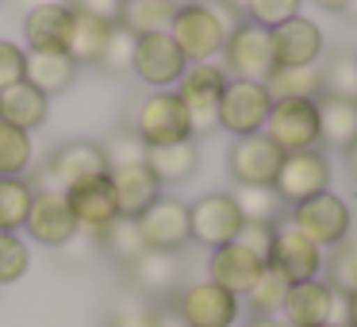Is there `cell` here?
I'll return each instance as SVG.
<instances>
[{
	"mask_svg": "<svg viewBox=\"0 0 357 327\" xmlns=\"http://www.w3.org/2000/svg\"><path fill=\"white\" fill-rule=\"evenodd\" d=\"M227 89V73L211 62H188V70L177 81V101L188 112L192 135L219 131V96Z\"/></svg>",
	"mask_w": 357,
	"mask_h": 327,
	"instance_id": "cell-1",
	"label": "cell"
},
{
	"mask_svg": "<svg viewBox=\"0 0 357 327\" xmlns=\"http://www.w3.org/2000/svg\"><path fill=\"white\" fill-rule=\"evenodd\" d=\"M131 127L146 147H173V143H188L192 127H188V112L177 101V93H150L131 108Z\"/></svg>",
	"mask_w": 357,
	"mask_h": 327,
	"instance_id": "cell-2",
	"label": "cell"
},
{
	"mask_svg": "<svg viewBox=\"0 0 357 327\" xmlns=\"http://www.w3.org/2000/svg\"><path fill=\"white\" fill-rule=\"evenodd\" d=\"M288 224L300 235H307V239L323 250V247H338V242L349 239V231H354V212H349V204L342 201V196L319 193V196H311V201L296 204Z\"/></svg>",
	"mask_w": 357,
	"mask_h": 327,
	"instance_id": "cell-3",
	"label": "cell"
},
{
	"mask_svg": "<svg viewBox=\"0 0 357 327\" xmlns=\"http://www.w3.org/2000/svg\"><path fill=\"white\" fill-rule=\"evenodd\" d=\"M261 135L280 154L315 150L319 147V104L315 101H273Z\"/></svg>",
	"mask_w": 357,
	"mask_h": 327,
	"instance_id": "cell-4",
	"label": "cell"
},
{
	"mask_svg": "<svg viewBox=\"0 0 357 327\" xmlns=\"http://www.w3.org/2000/svg\"><path fill=\"white\" fill-rule=\"evenodd\" d=\"M280 319L288 327H346V296H338L326 281H296L284 296Z\"/></svg>",
	"mask_w": 357,
	"mask_h": 327,
	"instance_id": "cell-5",
	"label": "cell"
},
{
	"mask_svg": "<svg viewBox=\"0 0 357 327\" xmlns=\"http://www.w3.org/2000/svg\"><path fill=\"white\" fill-rule=\"evenodd\" d=\"M169 39L177 43V50L188 58V62H208L211 54L223 50L227 31L215 20V12H211L204 0H196V4H181V8L173 12Z\"/></svg>",
	"mask_w": 357,
	"mask_h": 327,
	"instance_id": "cell-6",
	"label": "cell"
},
{
	"mask_svg": "<svg viewBox=\"0 0 357 327\" xmlns=\"http://www.w3.org/2000/svg\"><path fill=\"white\" fill-rule=\"evenodd\" d=\"M269 108H273V96L265 93V85L227 78V89L219 96V127L231 131L234 139H242V135H261L265 119H269Z\"/></svg>",
	"mask_w": 357,
	"mask_h": 327,
	"instance_id": "cell-7",
	"label": "cell"
},
{
	"mask_svg": "<svg viewBox=\"0 0 357 327\" xmlns=\"http://www.w3.org/2000/svg\"><path fill=\"white\" fill-rule=\"evenodd\" d=\"M273 193L280 196V204H292V208L319 193H331V162H326V154H319V147L284 154L277 181H273Z\"/></svg>",
	"mask_w": 357,
	"mask_h": 327,
	"instance_id": "cell-8",
	"label": "cell"
},
{
	"mask_svg": "<svg viewBox=\"0 0 357 327\" xmlns=\"http://www.w3.org/2000/svg\"><path fill=\"white\" fill-rule=\"evenodd\" d=\"M223 58H227V70H231L238 81H257V85H265V78L277 70L269 31L257 27V24H250V20H242V24L227 35Z\"/></svg>",
	"mask_w": 357,
	"mask_h": 327,
	"instance_id": "cell-9",
	"label": "cell"
},
{
	"mask_svg": "<svg viewBox=\"0 0 357 327\" xmlns=\"http://www.w3.org/2000/svg\"><path fill=\"white\" fill-rule=\"evenodd\" d=\"M139 235L146 242V250H162V254H181L192 242L188 231V204L177 196H158L139 219Z\"/></svg>",
	"mask_w": 357,
	"mask_h": 327,
	"instance_id": "cell-10",
	"label": "cell"
},
{
	"mask_svg": "<svg viewBox=\"0 0 357 327\" xmlns=\"http://www.w3.org/2000/svg\"><path fill=\"white\" fill-rule=\"evenodd\" d=\"M173 312L181 316L185 327H234L238 296H231L227 289L211 285V281H192L177 293Z\"/></svg>",
	"mask_w": 357,
	"mask_h": 327,
	"instance_id": "cell-11",
	"label": "cell"
},
{
	"mask_svg": "<svg viewBox=\"0 0 357 327\" xmlns=\"http://www.w3.org/2000/svg\"><path fill=\"white\" fill-rule=\"evenodd\" d=\"M108 173L104 162V150L96 143H62V147L50 154L47 170H43V189H58V193H70V189L96 181Z\"/></svg>",
	"mask_w": 357,
	"mask_h": 327,
	"instance_id": "cell-12",
	"label": "cell"
},
{
	"mask_svg": "<svg viewBox=\"0 0 357 327\" xmlns=\"http://www.w3.org/2000/svg\"><path fill=\"white\" fill-rule=\"evenodd\" d=\"M242 212L234 208L231 193H208L196 204H188V231H192V242H200V247H227V242H234Z\"/></svg>",
	"mask_w": 357,
	"mask_h": 327,
	"instance_id": "cell-13",
	"label": "cell"
},
{
	"mask_svg": "<svg viewBox=\"0 0 357 327\" xmlns=\"http://www.w3.org/2000/svg\"><path fill=\"white\" fill-rule=\"evenodd\" d=\"M131 70L139 81L154 89H165V85H177L181 73L188 70V58L177 50V43L165 35H139L135 39V58H131Z\"/></svg>",
	"mask_w": 357,
	"mask_h": 327,
	"instance_id": "cell-14",
	"label": "cell"
},
{
	"mask_svg": "<svg viewBox=\"0 0 357 327\" xmlns=\"http://www.w3.org/2000/svg\"><path fill=\"white\" fill-rule=\"evenodd\" d=\"M269 266L284 273L292 285L296 281H315L319 270H323V250H319L307 235L296 231L292 224H277V231H273V250H269Z\"/></svg>",
	"mask_w": 357,
	"mask_h": 327,
	"instance_id": "cell-15",
	"label": "cell"
},
{
	"mask_svg": "<svg viewBox=\"0 0 357 327\" xmlns=\"http://www.w3.org/2000/svg\"><path fill=\"white\" fill-rule=\"evenodd\" d=\"M280 150L265 135H242L227 150V170L238 185H273L280 170Z\"/></svg>",
	"mask_w": 357,
	"mask_h": 327,
	"instance_id": "cell-16",
	"label": "cell"
},
{
	"mask_svg": "<svg viewBox=\"0 0 357 327\" xmlns=\"http://www.w3.org/2000/svg\"><path fill=\"white\" fill-rule=\"evenodd\" d=\"M27 235L43 247H66L77 235V224H73V212L66 204V193L58 189H39L31 201V216H27Z\"/></svg>",
	"mask_w": 357,
	"mask_h": 327,
	"instance_id": "cell-17",
	"label": "cell"
},
{
	"mask_svg": "<svg viewBox=\"0 0 357 327\" xmlns=\"http://www.w3.org/2000/svg\"><path fill=\"white\" fill-rule=\"evenodd\" d=\"M66 204H70L73 212V224H77V231H104V227L112 224V219H119V204H116V193H112V181L108 173L96 181H85V185L70 189L66 193Z\"/></svg>",
	"mask_w": 357,
	"mask_h": 327,
	"instance_id": "cell-18",
	"label": "cell"
},
{
	"mask_svg": "<svg viewBox=\"0 0 357 327\" xmlns=\"http://www.w3.org/2000/svg\"><path fill=\"white\" fill-rule=\"evenodd\" d=\"M261 270H265L261 258L250 254L238 242H227V247L211 250V258H208V281L219 289H227L231 296H246L250 285L261 277Z\"/></svg>",
	"mask_w": 357,
	"mask_h": 327,
	"instance_id": "cell-19",
	"label": "cell"
},
{
	"mask_svg": "<svg viewBox=\"0 0 357 327\" xmlns=\"http://www.w3.org/2000/svg\"><path fill=\"white\" fill-rule=\"evenodd\" d=\"M269 39H273V62L277 66H315L319 54H323V31H319V24H311L303 16L273 27Z\"/></svg>",
	"mask_w": 357,
	"mask_h": 327,
	"instance_id": "cell-20",
	"label": "cell"
},
{
	"mask_svg": "<svg viewBox=\"0 0 357 327\" xmlns=\"http://www.w3.org/2000/svg\"><path fill=\"white\" fill-rule=\"evenodd\" d=\"M73 8L70 4H39L24 16V39L31 50H70Z\"/></svg>",
	"mask_w": 357,
	"mask_h": 327,
	"instance_id": "cell-21",
	"label": "cell"
},
{
	"mask_svg": "<svg viewBox=\"0 0 357 327\" xmlns=\"http://www.w3.org/2000/svg\"><path fill=\"white\" fill-rule=\"evenodd\" d=\"M108 181H112V193H116L119 216H127V219H139L142 212L162 196V185H158V177L146 170V162L108 170Z\"/></svg>",
	"mask_w": 357,
	"mask_h": 327,
	"instance_id": "cell-22",
	"label": "cell"
},
{
	"mask_svg": "<svg viewBox=\"0 0 357 327\" xmlns=\"http://www.w3.org/2000/svg\"><path fill=\"white\" fill-rule=\"evenodd\" d=\"M77 78V62H73L66 50H31L27 54V66H24V81L35 85L43 96H54V93H66Z\"/></svg>",
	"mask_w": 357,
	"mask_h": 327,
	"instance_id": "cell-23",
	"label": "cell"
},
{
	"mask_svg": "<svg viewBox=\"0 0 357 327\" xmlns=\"http://www.w3.org/2000/svg\"><path fill=\"white\" fill-rule=\"evenodd\" d=\"M319 143L338 154H346L357 143V101H338V96H319Z\"/></svg>",
	"mask_w": 357,
	"mask_h": 327,
	"instance_id": "cell-24",
	"label": "cell"
},
{
	"mask_svg": "<svg viewBox=\"0 0 357 327\" xmlns=\"http://www.w3.org/2000/svg\"><path fill=\"white\" fill-rule=\"evenodd\" d=\"M47 108H50V101L35 85H27V81L0 89V119L20 127V131H27V135H31V127H43Z\"/></svg>",
	"mask_w": 357,
	"mask_h": 327,
	"instance_id": "cell-25",
	"label": "cell"
},
{
	"mask_svg": "<svg viewBox=\"0 0 357 327\" xmlns=\"http://www.w3.org/2000/svg\"><path fill=\"white\" fill-rule=\"evenodd\" d=\"M131 277L142 293H154V296H165L181 285V254H162V250H142L131 266Z\"/></svg>",
	"mask_w": 357,
	"mask_h": 327,
	"instance_id": "cell-26",
	"label": "cell"
},
{
	"mask_svg": "<svg viewBox=\"0 0 357 327\" xmlns=\"http://www.w3.org/2000/svg\"><path fill=\"white\" fill-rule=\"evenodd\" d=\"M146 170L158 177V185H181L200 170L196 143H173V147H146Z\"/></svg>",
	"mask_w": 357,
	"mask_h": 327,
	"instance_id": "cell-27",
	"label": "cell"
},
{
	"mask_svg": "<svg viewBox=\"0 0 357 327\" xmlns=\"http://www.w3.org/2000/svg\"><path fill=\"white\" fill-rule=\"evenodd\" d=\"M265 93L273 101H319L323 96V73L315 66H277L265 78Z\"/></svg>",
	"mask_w": 357,
	"mask_h": 327,
	"instance_id": "cell-28",
	"label": "cell"
},
{
	"mask_svg": "<svg viewBox=\"0 0 357 327\" xmlns=\"http://www.w3.org/2000/svg\"><path fill=\"white\" fill-rule=\"evenodd\" d=\"M177 4L173 0H123L119 8V24L139 39V35H165L173 24Z\"/></svg>",
	"mask_w": 357,
	"mask_h": 327,
	"instance_id": "cell-29",
	"label": "cell"
},
{
	"mask_svg": "<svg viewBox=\"0 0 357 327\" xmlns=\"http://www.w3.org/2000/svg\"><path fill=\"white\" fill-rule=\"evenodd\" d=\"M108 35H112V24L73 12V35H70V50H66V54H70L77 66H100L104 47H108Z\"/></svg>",
	"mask_w": 357,
	"mask_h": 327,
	"instance_id": "cell-30",
	"label": "cell"
},
{
	"mask_svg": "<svg viewBox=\"0 0 357 327\" xmlns=\"http://www.w3.org/2000/svg\"><path fill=\"white\" fill-rule=\"evenodd\" d=\"M231 201L246 224H280L284 216V204L273 193V185H234Z\"/></svg>",
	"mask_w": 357,
	"mask_h": 327,
	"instance_id": "cell-31",
	"label": "cell"
},
{
	"mask_svg": "<svg viewBox=\"0 0 357 327\" xmlns=\"http://www.w3.org/2000/svg\"><path fill=\"white\" fill-rule=\"evenodd\" d=\"M35 189L27 177H0V231L16 235L31 216Z\"/></svg>",
	"mask_w": 357,
	"mask_h": 327,
	"instance_id": "cell-32",
	"label": "cell"
},
{
	"mask_svg": "<svg viewBox=\"0 0 357 327\" xmlns=\"http://www.w3.org/2000/svg\"><path fill=\"white\" fill-rule=\"evenodd\" d=\"M93 239L100 242V247L108 250L116 262H123V266H131L135 258L146 250V242H142V235H139V224H135V219H127V216L112 219V224L104 227V231H96Z\"/></svg>",
	"mask_w": 357,
	"mask_h": 327,
	"instance_id": "cell-33",
	"label": "cell"
},
{
	"mask_svg": "<svg viewBox=\"0 0 357 327\" xmlns=\"http://www.w3.org/2000/svg\"><path fill=\"white\" fill-rule=\"evenodd\" d=\"M288 289H292V281H288L280 270L265 266L261 277H257L254 285H250V293H246V300H250V308H254V316H280Z\"/></svg>",
	"mask_w": 357,
	"mask_h": 327,
	"instance_id": "cell-34",
	"label": "cell"
},
{
	"mask_svg": "<svg viewBox=\"0 0 357 327\" xmlns=\"http://www.w3.org/2000/svg\"><path fill=\"white\" fill-rule=\"evenodd\" d=\"M323 73V96H338V101H357V66L354 50H334L326 58V66H319Z\"/></svg>",
	"mask_w": 357,
	"mask_h": 327,
	"instance_id": "cell-35",
	"label": "cell"
},
{
	"mask_svg": "<svg viewBox=\"0 0 357 327\" xmlns=\"http://www.w3.org/2000/svg\"><path fill=\"white\" fill-rule=\"evenodd\" d=\"M31 170V135L0 119V177H24Z\"/></svg>",
	"mask_w": 357,
	"mask_h": 327,
	"instance_id": "cell-36",
	"label": "cell"
},
{
	"mask_svg": "<svg viewBox=\"0 0 357 327\" xmlns=\"http://www.w3.org/2000/svg\"><path fill=\"white\" fill-rule=\"evenodd\" d=\"M326 266V285L334 289L338 296H354L357 293V242H338Z\"/></svg>",
	"mask_w": 357,
	"mask_h": 327,
	"instance_id": "cell-37",
	"label": "cell"
},
{
	"mask_svg": "<svg viewBox=\"0 0 357 327\" xmlns=\"http://www.w3.org/2000/svg\"><path fill=\"white\" fill-rule=\"evenodd\" d=\"M104 162L108 170H119V166H142L146 162V143L131 131V127H119L108 143H104Z\"/></svg>",
	"mask_w": 357,
	"mask_h": 327,
	"instance_id": "cell-38",
	"label": "cell"
},
{
	"mask_svg": "<svg viewBox=\"0 0 357 327\" xmlns=\"http://www.w3.org/2000/svg\"><path fill=\"white\" fill-rule=\"evenodd\" d=\"M300 4L303 0H246V20L265 27V31H273V27L300 16Z\"/></svg>",
	"mask_w": 357,
	"mask_h": 327,
	"instance_id": "cell-39",
	"label": "cell"
},
{
	"mask_svg": "<svg viewBox=\"0 0 357 327\" xmlns=\"http://www.w3.org/2000/svg\"><path fill=\"white\" fill-rule=\"evenodd\" d=\"M31 266V250L20 235H4L0 231V285H12L20 281Z\"/></svg>",
	"mask_w": 357,
	"mask_h": 327,
	"instance_id": "cell-40",
	"label": "cell"
},
{
	"mask_svg": "<svg viewBox=\"0 0 357 327\" xmlns=\"http://www.w3.org/2000/svg\"><path fill=\"white\" fill-rule=\"evenodd\" d=\"M131 58H135V35L127 31L123 24H116L112 35H108V47H104L100 66L112 70V73H123V70H131Z\"/></svg>",
	"mask_w": 357,
	"mask_h": 327,
	"instance_id": "cell-41",
	"label": "cell"
},
{
	"mask_svg": "<svg viewBox=\"0 0 357 327\" xmlns=\"http://www.w3.org/2000/svg\"><path fill=\"white\" fill-rule=\"evenodd\" d=\"M273 231H277V224H246V219H242V227H238V235H234V242H238V247H246L250 254H257L265 266H269Z\"/></svg>",
	"mask_w": 357,
	"mask_h": 327,
	"instance_id": "cell-42",
	"label": "cell"
},
{
	"mask_svg": "<svg viewBox=\"0 0 357 327\" xmlns=\"http://www.w3.org/2000/svg\"><path fill=\"white\" fill-rule=\"evenodd\" d=\"M24 66H27V54L16 47V43L0 39V89L8 85H20L24 81Z\"/></svg>",
	"mask_w": 357,
	"mask_h": 327,
	"instance_id": "cell-43",
	"label": "cell"
},
{
	"mask_svg": "<svg viewBox=\"0 0 357 327\" xmlns=\"http://www.w3.org/2000/svg\"><path fill=\"white\" fill-rule=\"evenodd\" d=\"M119 8H123V0H73V12L104 20V24H112V27L119 24Z\"/></svg>",
	"mask_w": 357,
	"mask_h": 327,
	"instance_id": "cell-44",
	"label": "cell"
},
{
	"mask_svg": "<svg viewBox=\"0 0 357 327\" xmlns=\"http://www.w3.org/2000/svg\"><path fill=\"white\" fill-rule=\"evenodd\" d=\"M112 327H154V312L150 308H123L112 319Z\"/></svg>",
	"mask_w": 357,
	"mask_h": 327,
	"instance_id": "cell-45",
	"label": "cell"
},
{
	"mask_svg": "<svg viewBox=\"0 0 357 327\" xmlns=\"http://www.w3.org/2000/svg\"><path fill=\"white\" fill-rule=\"evenodd\" d=\"M246 327H288V324H284L280 316H254Z\"/></svg>",
	"mask_w": 357,
	"mask_h": 327,
	"instance_id": "cell-46",
	"label": "cell"
},
{
	"mask_svg": "<svg viewBox=\"0 0 357 327\" xmlns=\"http://www.w3.org/2000/svg\"><path fill=\"white\" fill-rule=\"evenodd\" d=\"M315 4H319V8H326V12H346L354 0H315Z\"/></svg>",
	"mask_w": 357,
	"mask_h": 327,
	"instance_id": "cell-47",
	"label": "cell"
},
{
	"mask_svg": "<svg viewBox=\"0 0 357 327\" xmlns=\"http://www.w3.org/2000/svg\"><path fill=\"white\" fill-rule=\"evenodd\" d=\"M346 327H357V293L346 296Z\"/></svg>",
	"mask_w": 357,
	"mask_h": 327,
	"instance_id": "cell-48",
	"label": "cell"
},
{
	"mask_svg": "<svg viewBox=\"0 0 357 327\" xmlns=\"http://www.w3.org/2000/svg\"><path fill=\"white\" fill-rule=\"evenodd\" d=\"M346 170H349V177H354V185H357V143L346 150Z\"/></svg>",
	"mask_w": 357,
	"mask_h": 327,
	"instance_id": "cell-49",
	"label": "cell"
},
{
	"mask_svg": "<svg viewBox=\"0 0 357 327\" xmlns=\"http://www.w3.org/2000/svg\"><path fill=\"white\" fill-rule=\"evenodd\" d=\"M223 4H227V8H234L238 16H246V0H223Z\"/></svg>",
	"mask_w": 357,
	"mask_h": 327,
	"instance_id": "cell-50",
	"label": "cell"
},
{
	"mask_svg": "<svg viewBox=\"0 0 357 327\" xmlns=\"http://www.w3.org/2000/svg\"><path fill=\"white\" fill-rule=\"evenodd\" d=\"M39 4H62V0H31V8H39Z\"/></svg>",
	"mask_w": 357,
	"mask_h": 327,
	"instance_id": "cell-51",
	"label": "cell"
},
{
	"mask_svg": "<svg viewBox=\"0 0 357 327\" xmlns=\"http://www.w3.org/2000/svg\"><path fill=\"white\" fill-rule=\"evenodd\" d=\"M354 66H357V50H354Z\"/></svg>",
	"mask_w": 357,
	"mask_h": 327,
	"instance_id": "cell-52",
	"label": "cell"
},
{
	"mask_svg": "<svg viewBox=\"0 0 357 327\" xmlns=\"http://www.w3.org/2000/svg\"><path fill=\"white\" fill-rule=\"evenodd\" d=\"M323 327H334V324H323Z\"/></svg>",
	"mask_w": 357,
	"mask_h": 327,
	"instance_id": "cell-53",
	"label": "cell"
}]
</instances>
